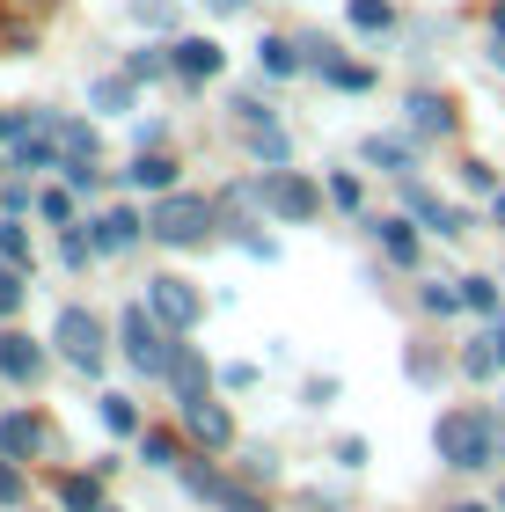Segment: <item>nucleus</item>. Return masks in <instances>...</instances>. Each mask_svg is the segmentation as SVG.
<instances>
[{
    "mask_svg": "<svg viewBox=\"0 0 505 512\" xmlns=\"http://www.w3.org/2000/svg\"><path fill=\"white\" fill-rule=\"evenodd\" d=\"M118 337H125V359L140 366V374H162V381H169V366H176L183 344H176V330L147 308V300H132V308L118 315Z\"/></svg>",
    "mask_w": 505,
    "mask_h": 512,
    "instance_id": "f03ea898",
    "label": "nucleus"
},
{
    "mask_svg": "<svg viewBox=\"0 0 505 512\" xmlns=\"http://www.w3.org/2000/svg\"><path fill=\"white\" fill-rule=\"evenodd\" d=\"M183 483H191V498H213V505H227L235 491H227V483L213 476V469H183Z\"/></svg>",
    "mask_w": 505,
    "mask_h": 512,
    "instance_id": "cd10ccee",
    "label": "nucleus"
},
{
    "mask_svg": "<svg viewBox=\"0 0 505 512\" xmlns=\"http://www.w3.org/2000/svg\"><path fill=\"white\" fill-rule=\"evenodd\" d=\"M0 505H22V476H15L8 454H0Z\"/></svg>",
    "mask_w": 505,
    "mask_h": 512,
    "instance_id": "e433bc0d",
    "label": "nucleus"
},
{
    "mask_svg": "<svg viewBox=\"0 0 505 512\" xmlns=\"http://www.w3.org/2000/svg\"><path fill=\"white\" fill-rule=\"evenodd\" d=\"M140 227H147V220L132 213V205H110V213L96 220V249H103V256H118V249L140 242Z\"/></svg>",
    "mask_w": 505,
    "mask_h": 512,
    "instance_id": "1a4fd4ad",
    "label": "nucleus"
},
{
    "mask_svg": "<svg viewBox=\"0 0 505 512\" xmlns=\"http://www.w3.org/2000/svg\"><path fill=\"white\" fill-rule=\"evenodd\" d=\"M301 52H308V44H286V37H264V44H257V66H264V74H271V81H286V74H301Z\"/></svg>",
    "mask_w": 505,
    "mask_h": 512,
    "instance_id": "2eb2a0df",
    "label": "nucleus"
},
{
    "mask_svg": "<svg viewBox=\"0 0 505 512\" xmlns=\"http://www.w3.org/2000/svg\"><path fill=\"white\" fill-rule=\"evenodd\" d=\"M418 300H425V308H432V315H454V308H462V293H454V286H425Z\"/></svg>",
    "mask_w": 505,
    "mask_h": 512,
    "instance_id": "f704fd0d",
    "label": "nucleus"
},
{
    "mask_svg": "<svg viewBox=\"0 0 505 512\" xmlns=\"http://www.w3.org/2000/svg\"><path fill=\"white\" fill-rule=\"evenodd\" d=\"M176 52H132V81H154V74H169Z\"/></svg>",
    "mask_w": 505,
    "mask_h": 512,
    "instance_id": "7c9ffc66",
    "label": "nucleus"
},
{
    "mask_svg": "<svg viewBox=\"0 0 505 512\" xmlns=\"http://www.w3.org/2000/svg\"><path fill=\"white\" fill-rule=\"evenodd\" d=\"M462 308H476V315H498V286H491V278H462Z\"/></svg>",
    "mask_w": 505,
    "mask_h": 512,
    "instance_id": "a878e982",
    "label": "nucleus"
},
{
    "mask_svg": "<svg viewBox=\"0 0 505 512\" xmlns=\"http://www.w3.org/2000/svg\"><path fill=\"white\" fill-rule=\"evenodd\" d=\"M432 454H440L447 469H491V454H498V417H491V410H447L440 425H432Z\"/></svg>",
    "mask_w": 505,
    "mask_h": 512,
    "instance_id": "f257e3e1",
    "label": "nucleus"
},
{
    "mask_svg": "<svg viewBox=\"0 0 505 512\" xmlns=\"http://www.w3.org/2000/svg\"><path fill=\"white\" fill-rule=\"evenodd\" d=\"M96 103L103 110H125L132 103V81H96Z\"/></svg>",
    "mask_w": 505,
    "mask_h": 512,
    "instance_id": "c9c22d12",
    "label": "nucleus"
},
{
    "mask_svg": "<svg viewBox=\"0 0 505 512\" xmlns=\"http://www.w3.org/2000/svg\"><path fill=\"white\" fill-rule=\"evenodd\" d=\"M44 374V352L30 337H0V381H15V388H30Z\"/></svg>",
    "mask_w": 505,
    "mask_h": 512,
    "instance_id": "6e6552de",
    "label": "nucleus"
},
{
    "mask_svg": "<svg viewBox=\"0 0 505 512\" xmlns=\"http://www.w3.org/2000/svg\"><path fill=\"white\" fill-rule=\"evenodd\" d=\"M301 403H315V410H323V403H337V381H330V374H315V381L301 388Z\"/></svg>",
    "mask_w": 505,
    "mask_h": 512,
    "instance_id": "4c0bfd02",
    "label": "nucleus"
},
{
    "mask_svg": "<svg viewBox=\"0 0 505 512\" xmlns=\"http://www.w3.org/2000/svg\"><path fill=\"white\" fill-rule=\"evenodd\" d=\"M103 425L118 432V439H132V432H140V410H132V395H103Z\"/></svg>",
    "mask_w": 505,
    "mask_h": 512,
    "instance_id": "5701e85b",
    "label": "nucleus"
},
{
    "mask_svg": "<svg viewBox=\"0 0 505 512\" xmlns=\"http://www.w3.org/2000/svg\"><path fill=\"white\" fill-rule=\"evenodd\" d=\"M140 461H147V469H176V461H183L176 432H140Z\"/></svg>",
    "mask_w": 505,
    "mask_h": 512,
    "instance_id": "aec40b11",
    "label": "nucleus"
},
{
    "mask_svg": "<svg viewBox=\"0 0 505 512\" xmlns=\"http://www.w3.org/2000/svg\"><path fill=\"white\" fill-rule=\"evenodd\" d=\"M491 59H498V66H505V37H498V52H491Z\"/></svg>",
    "mask_w": 505,
    "mask_h": 512,
    "instance_id": "37998d69",
    "label": "nucleus"
},
{
    "mask_svg": "<svg viewBox=\"0 0 505 512\" xmlns=\"http://www.w3.org/2000/svg\"><path fill=\"white\" fill-rule=\"evenodd\" d=\"M498 366H505V352H498V337H476L469 352H462V374H469V381H491Z\"/></svg>",
    "mask_w": 505,
    "mask_h": 512,
    "instance_id": "6ab92c4d",
    "label": "nucleus"
},
{
    "mask_svg": "<svg viewBox=\"0 0 505 512\" xmlns=\"http://www.w3.org/2000/svg\"><path fill=\"white\" fill-rule=\"evenodd\" d=\"M0 205H8V213H30L37 198H30V183H0Z\"/></svg>",
    "mask_w": 505,
    "mask_h": 512,
    "instance_id": "58836bf2",
    "label": "nucleus"
},
{
    "mask_svg": "<svg viewBox=\"0 0 505 512\" xmlns=\"http://www.w3.org/2000/svg\"><path fill=\"white\" fill-rule=\"evenodd\" d=\"M403 198H410V213H418V220L432 227V235H462V213H454V205H440V198L425 191V183H410Z\"/></svg>",
    "mask_w": 505,
    "mask_h": 512,
    "instance_id": "f8f14e48",
    "label": "nucleus"
},
{
    "mask_svg": "<svg viewBox=\"0 0 505 512\" xmlns=\"http://www.w3.org/2000/svg\"><path fill=\"white\" fill-rule=\"evenodd\" d=\"M498 352H505V322H498Z\"/></svg>",
    "mask_w": 505,
    "mask_h": 512,
    "instance_id": "49530a36",
    "label": "nucleus"
},
{
    "mask_svg": "<svg viewBox=\"0 0 505 512\" xmlns=\"http://www.w3.org/2000/svg\"><path fill=\"white\" fill-rule=\"evenodd\" d=\"M220 381H227V388H257V366H249V359H235V366H227Z\"/></svg>",
    "mask_w": 505,
    "mask_h": 512,
    "instance_id": "ea45409f",
    "label": "nucleus"
},
{
    "mask_svg": "<svg viewBox=\"0 0 505 512\" xmlns=\"http://www.w3.org/2000/svg\"><path fill=\"white\" fill-rule=\"evenodd\" d=\"M169 52H176V74L183 81H213L220 74V44L213 37H183V44H169Z\"/></svg>",
    "mask_w": 505,
    "mask_h": 512,
    "instance_id": "9d476101",
    "label": "nucleus"
},
{
    "mask_svg": "<svg viewBox=\"0 0 505 512\" xmlns=\"http://www.w3.org/2000/svg\"><path fill=\"white\" fill-rule=\"evenodd\" d=\"M447 125H454V110H447L440 96H410V132L432 139V132H447Z\"/></svg>",
    "mask_w": 505,
    "mask_h": 512,
    "instance_id": "a211bd4d",
    "label": "nucleus"
},
{
    "mask_svg": "<svg viewBox=\"0 0 505 512\" xmlns=\"http://www.w3.org/2000/svg\"><path fill=\"white\" fill-rule=\"evenodd\" d=\"M213 220H220V205H213V198H191V191H169V198L147 205V235L169 242V249L205 242V235H213Z\"/></svg>",
    "mask_w": 505,
    "mask_h": 512,
    "instance_id": "7ed1b4c3",
    "label": "nucleus"
},
{
    "mask_svg": "<svg viewBox=\"0 0 505 512\" xmlns=\"http://www.w3.org/2000/svg\"><path fill=\"white\" fill-rule=\"evenodd\" d=\"M22 308V264H0V315Z\"/></svg>",
    "mask_w": 505,
    "mask_h": 512,
    "instance_id": "c756f323",
    "label": "nucleus"
},
{
    "mask_svg": "<svg viewBox=\"0 0 505 512\" xmlns=\"http://www.w3.org/2000/svg\"><path fill=\"white\" fill-rule=\"evenodd\" d=\"M366 161L388 169V176H410V147H403V139H366Z\"/></svg>",
    "mask_w": 505,
    "mask_h": 512,
    "instance_id": "412c9836",
    "label": "nucleus"
},
{
    "mask_svg": "<svg viewBox=\"0 0 505 512\" xmlns=\"http://www.w3.org/2000/svg\"><path fill=\"white\" fill-rule=\"evenodd\" d=\"M344 15H352V30H366V37L396 22V8H388V0H352V8H344Z\"/></svg>",
    "mask_w": 505,
    "mask_h": 512,
    "instance_id": "4be33fe9",
    "label": "nucleus"
},
{
    "mask_svg": "<svg viewBox=\"0 0 505 512\" xmlns=\"http://www.w3.org/2000/svg\"><path fill=\"white\" fill-rule=\"evenodd\" d=\"M37 213L52 220V227H66V220H74V198H66V191H44V198H37Z\"/></svg>",
    "mask_w": 505,
    "mask_h": 512,
    "instance_id": "473e14b6",
    "label": "nucleus"
},
{
    "mask_svg": "<svg viewBox=\"0 0 505 512\" xmlns=\"http://www.w3.org/2000/svg\"><path fill=\"white\" fill-rule=\"evenodd\" d=\"M213 8H220V15H242V8H249V0H213Z\"/></svg>",
    "mask_w": 505,
    "mask_h": 512,
    "instance_id": "a19ab883",
    "label": "nucleus"
},
{
    "mask_svg": "<svg viewBox=\"0 0 505 512\" xmlns=\"http://www.w3.org/2000/svg\"><path fill=\"white\" fill-rule=\"evenodd\" d=\"M498 227H505V191H498Z\"/></svg>",
    "mask_w": 505,
    "mask_h": 512,
    "instance_id": "c03bdc74",
    "label": "nucleus"
},
{
    "mask_svg": "<svg viewBox=\"0 0 505 512\" xmlns=\"http://www.w3.org/2000/svg\"><path fill=\"white\" fill-rule=\"evenodd\" d=\"M44 447V425H37V417H0V454H8V461H22V454H37Z\"/></svg>",
    "mask_w": 505,
    "mask_h": 512,
    "instance_id": "ddd939ff",
    "label": "nucleus"
},
{
    "mask_svg": "<svg viewBox=\"0 0 505 512\" xmlns=\"http://www.w3.org/2000/svg\"><path fill=\"white\" fill-rule=\"evenodd\" d=\"M59 256H66V271H81L88 256H103V249H96V235H74V227H66V242H59Z\"/></svg>",
    "mask_w": 505,
    "mask_h": 512,
    "instance_id": "c85d7f7f",
    "label": "nucleus"
},
{
    "mask_svg": "<svg viewBox=\"0 0 505 512\" xmlns=\"http://www.w3.org/2000/svg\"><path fill=\"white\" fill-rule=\"evenodd\" d=\"M147 308H154V315H162V322H169V330H191V322L205 315V300H198L191 286H183V278H176V271H162V278H147Z\"/></svg>",
    "mask_w": 505,
    "mask_h": 512,
    "instance_id": "423d86ee",
    "label": "nucleus"
},
{
    "mask_svg": "<svg viewBox=\"0 0 505 512\" xmlns=\"http://www.w3.org/2000/svg\"><path fill=\"white\" fill-rule=\"evenodd\" d=\"M125 183H132V191H154V198H169V191H176V161H169V154H147V147H140V161L125 169Z\"/></svg>",
    "mask_w": 505,
    "mask_h": 512,
    "instance_id": "9b49d317",
    "label": "nucleus"
},
{
    "mask_svg": "<svg viewBox=\"0 0 505 512\" xmlns=\"http://www.w3.org/2000/svg\"><path fill=\"white\" fill-rule=\"evenodd\" d=\"M59 505L66 512H103V476H59Z\"/></svg>",
    "mask_w": 505,
    "mask_h": 512,
    "instance_id": "dca6fc26",
    "label": "nucleus"
},
{
    "mask_svg": "<svg viewBox=\"0 0 505 512\" xmlns=\"http://www.w3.org/2000/svg\"><path fill=\"white\" fill-rule=\"evenodd\" d=\"M315 66H323V74H330L337 88H366V81H374V74H366V66H352V59H337V52H330V59H315Z\"/></svg>",
    "mask_w": 505,
    "mask_h": 512,
    "instance_id": "bb28decb",
    "label": "nucleus"
},
{
    "mask_svg": "<svg viewBox=\"0 0 505 512\" xmlns=\"http://www.w3.org/2000/svg\"><path fill=\"white\" fill-rule=\"evenodd\" d=\"M242 469L257 476V483H271V476H279V454H271V447H249V461H242Z\"/></svg>",
    "mask_w": 505,
    "mask_h": 512,
    "instance_id": "72a5a7b5",
    "label": "nucleus"
},
{
    "mask_svg": "<svg viewBox=\"0 0 505 512\" xmlns=\"http://www.w3.org/2000/svg\"><path fill=\"white\" fill-rule=\"evenodd\" d=\"M103 512H118V505H103Z\"/></svg>",
    "mask_w": 505,
    "mask_h": 512,
    "instance_id": "de8ad7c7",
    "label": "nucleus"
},
{
    "mask_svg": "<svg viewBox=\"0 0 505 512\" xmlns=\"http://www.w3.org/2000/svg\"><path fill=\"white\" fill-rule=\"evenodd\" d=\"M454 512H484V505H454Z\"/></svg>",
    "mask_w": 505,
    "mask_h": 512,
    "instance_id": "a18cd8bd",
    "label": "nucleus"
},
{
    "mask_svg": "<svg viewBox=\"0 0 505 512\" xmlns=\"http://www.w3.org/2000/svg\"><path fill=\"white\" fill-rule=\"evenodd\" d=\"M257 191H264V205H271V213H279V220H293V227L323 213V191H315V183H308L301 169H264V183H257Z\"/></svg>",
    "mask_w": 505,
    "mask_h": 512,
    "instance_id": "20e7f679",
    "label": "nucleus"
},
{
    "mask_svg": "<svg viewBox=\"0 0 505 512\" xmlns=\"http://www.w3.org/2000/svg\"><path fill=\"white\" fill-rule=\"evenodd\" d=\"M491 30H498V37H505V0H498V8H491Z\"/></svg>",
    "mask_w": 505,
    "mask_h": 512,
    "instance_id": "79ce46f5",
    "label": "nucleus"
},
{
    "mask_svg": "<svg viewBox=\"0 0 505 512\" xmlns=\"http://www.w3.org/2000/svg\"><path fill=\"white\" fill-rule=\"evenodd\" d=\"M0 264H22V271H30V235H22L15 220H0Z\"/></svg>",
    "mask_w": 505,
    "mask_h": 512,
    "instance_id": "393cba45",
    "label": "nucleus"
},
{
    "mask_svg": "<svg viewBox=\"0 0 505 512\" xmlns=\"http://www.w3.org/2000/svg\"><path fill=\"white\" fill-rule=\"evenodd\" d=\"M169 388H176V403H198V395H205V359L191 352V344L176 352V366H169Z\"/></svg>",
    "mask_w": 505,
    "mask_h": 512,
    "instance_id": "4468645a",
    "label": "nucleus"
},
{
    "mask_svg": "<svg viewBox=\"0 0 505 512\" xmlns=\"http://www.w3.org/2000/svg\"><path fill=\"white\" fill-rule=\"evenodd\" d=\"M183 425H191V439H205V447H235V417H227L220 403H183Z\"/></svg>",
    "mask_w": 505,
    "mask_h": 512,
    "instance_id": "0eeeda50",
    "label": "nucleus"
},
{
    "mask_svg": "<svg viewBox=\"0 0 505 512\" xmlns=\"http://www.w3.org/2000/svg\"><path fill=\"white\" fill-rule=\"evenodd\" d=\"M235 118H242V125H271V103L257 96V88H242V96H235Z\"/></svg>",
    "mask_w": 505,
    "mask_h": 512,
    "instance_id": "2f4dec72",
    "label": "nucleus"
},
{
    "mask_svg": "<svg viewBox=\"0 0 505 512\" xmlns=\"http://www.w3.org/2000/svg\"><path fill=\"white\" fill-rule=\"evenodd\" d=\"M374 235H381V249L396 256V264H418V235H410V220H374Z\"/></svg>",
    "mask_w": 505,
    "mask_h": 512,
    "instance_id": "f3484780",
    "label": "nucleus"
},
{
    "mask_svg": "<svg viewBox=\"0 0 505 512\" xmlns=\"http://www.w3.org/2000/svg\"><path fill=\"white\" fill-rule=\"evenodd\" d=\"M249 147H257V161L286 169V132H279V125H249Z\"/></svg>",
    "mask_w": 505,
    "mask_h": 512,
    "instance_id": "b1692460",
    "label": "nucleus"
},
{
    "mask_svg": "<svg viewBox=\"0 0 505 512\" xmlns=\"http://www.w3.org/2000/svg\"><path fill=\"white\" fill-rule=\"evenodd\" d=\"M52 344H59V352L81 366V374H96V366H103V322L88 315V308H59V330H52Z\"/></svg>",
    "mask_w": 505,
    "mask_h": 512,
    "instance_id": "39448f33",
    "label": "nucleus"
}]
</instances>
